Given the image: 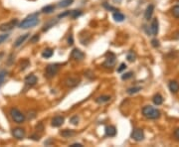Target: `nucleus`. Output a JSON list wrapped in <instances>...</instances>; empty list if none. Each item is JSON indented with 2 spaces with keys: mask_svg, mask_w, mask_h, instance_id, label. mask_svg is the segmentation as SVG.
Instances as JSON below:
<instances>
[{
  "mask_svg": "<svg viewBox=\"0 0 179 147\" xmlns=\"http://www.w3.org/2000/svg\"><path fill=\"white\" fill-rule=\"evenodd\" d=\"M39 23V19H38V14L35 13V14H31L30 16L26 17L22 22L19 23L18 27L21 29H28L31 27H34Z\"/></svg>",
  "mask_w": 179,
  "mask_h": 147,
  "instance_id": "obj_1",
  "label": "nucleus"
},
{
  "mask_svg": "<svg viewBox=\"0 0 179 147\" xmlns=\"http://www.w3.org/2000/svg\"><path fill=\"white\" fill-rule=\"evenodd\" d=\"M142 114L144 117H146L148 119H157L160 117L161 112L151 106H145L142 108Z\"/></svg>",
  "mask_w": 179,
  "mask_h": 147,
  "instance_id": "obj_2",
  "label": "nucleus"
},
{
  "mask_svg": "<svg viewBox=\"0 0 179 147\" xmlns=\"http://www.w3.org/2000/svg\"><path fill=\"white\" fill-rule=\"evenodd\" d=\"M10 116H11V118L14 120V122L18 123V124L23 123L26 119L25 115L17 108H11V110H10Z\"/></svg>",
  "mask_w": 179,
  "mask_h": 147,
  "instance_id": "obj_3",
  "label": "nucleus"
},
{
  "mask_svg": "<svg viewBox=\"0 0 179 147\" xmlns=\"http://www.w3.org/2000/svg\"><path fill=\"white\" fill-rule=\"evenodd\" d=\"M17 24H18L17 19H13L10 22L3 23V24L0 25V31H2V32H8V31H11Z\"/></svg>",
  "mask_w": 179,
  "mask_h": 147,
  "instance_id": "obj_4",
  "label": "nucleus"
},
{
  "mask_svg": "<svg viewBox=\"0 0 179 147\" xmlns=\"http://www.w3.org/2000/svg\"><path fill=\"white\" fill-rule=\"evenodd\" d=\"M59 65L58 64H52L49 65L46 68V77L47 78H53L59 71Z\"/></svg>",
  "mask_w": 179,
  "mask_h": 147,
  "instance_id": "obj_5",
  "label": "nucleus"
},
{
  "mask_svg": "<svg viewBox=\"0 0 179 147\" xmlns=\"http://www.w3.org/2000/svg\"><path fill=\"white\" fill-rule=\"evenodd\" d=\"M131 138L135 141H142L144 139V132L142 129H139V128H135L131 132Z\"/></svg>",
  "mask_w": 179,
  "mask_h": 147,
  "instance_id": "obj_6",
  "label": "nucleus"
},
{
  "mask_svg": "<svg viewBox=\"0 0 179 147\" xmlns=\"http://www.w3.org/2000/svg\"><path fill=\"white\" fill-rule=\"evenodd\" d=\"M115 56L114 53H112V52H110V53L107 54V59L106 61L104 63V67L106 68H112V66L115 65Z\"/></svg>",
  "mask_w": 179,
  "mask_h": 147,
  "instance_id": "obj_7",
  "label": "nucleus"
},
{
  "mask_svg": "<svg viewBox=\"0 0 179 147\" xmlns=\"http://www.w3.org/2000/svg\"><path fill=\"white\" fill-rule=\"evenodd\" d=\"M25 129L21 127H16L12 129V135L17 139H23L25 137Z\"/></svg>",
  "mask_w": 179,
  "mask_h": 147,
  "instance_id": "obj_8",
  "label": "nucleus"
},
{
  "mask_svg": "<svg viewBox=\"0 0 179 147\" xmlns=\"http://www.w3.org/2000/svg\"><path fill=\"white\" fill-rule=\"evenodd\" d=\"M159 31V22L157 18H154L150 24V33L153 36H156Z\"/></svg>",
  "mask_w": 179,
  "mask_h": 147,
  "instance_id": "obj_9",
  "label": "nucleus"
},
{
  "mask_svg": "<svg viewBox=\"0 0 179 147\" xmlns=\"http://www.w3.org/2000/svg\"><path fill=\"white\" fill-rule=\"evenodd\" d=\"M71 57L73 58L76 61H82V60L85 58V54L79 49H74L72 51V54H71Z\"/></svg>",
  "mask_w": 179,
  "mask_h": 147,
  "instance_id": "obj_10",
  "label": "nucleus"
},
{
  "mask_svg": "<svg viewBox=\"0 0 179 147\" xmlns=\"http://www.w3.org/2000/svg\"><path fill=\"white\" fill-rule=\"evenodd\" d=\"M80 82V80H79V78L77 77H69L68 78H66L65 81V85L68 86V88H74V86H76Z\"/></svg>",
  "mask_w": 179,
  "mask_h": 147,
  "instance_id": "obj_11",
  "label": "nucleus"
},
{
  "mask_svg": "<svg viewBox=\"0 0 179 147\" xmlns=\"http://www.w3.org/2000/svg\"><path fill=\"white\" fill-rule=\"evenodd\" d=\"M37 81H38V78H37L36 76L33 75V74H31V75H29L25 78V83L30 86H35L37 83Z\"/></svg>",
  "mask_w": 179,
  "mask_h": 147,
  "instance_id": "obj_12",
  "label": "nucleus"
},
{
  "mask_svg": "<svg viewBox=\"0 0 179 147\" xmlns=\"http://www.w3.org/2000/svg\"><path fill=\"white\" fill-rule=\"evenodd\" d=\"M65 121V118L63 116H61V115H58V116H55L53 119H52V126L54 127H59L61 126V125L64 123Z\"/></svg>",
  "mask_w": 179,
  "mask_h": 147,
  "instance_id": "obj_13",
  "label": "nucleus"
},
{
  "mask_svg": "<svg viewBox=\"0 0 179 147\" xmlns=\"http://www.w3.org/2000/svg\"><path fill=\"white\" fill-rule=\"evenodd\" d=\"M168 88H169V90L172 93H177L179 91V83H177L176 81H171L169 85H168Z\"/></svg>",
  "mask_w": 179,
  "mask_h": 147,
  "instance_id": "obj_14",
  "label": "nucleus"
},
{
  "mask_svg": "<svg viewBox=\"0 0 179 147\" xmlns=\"http://www.w3.org/2000/svg\"><path fill=\"white\" fill-rule=\"evenodd\" d=\"M153 11H154V6H153V5H152V4L148 5L146 10H145V12H144V19H145V20L150 19L152 14H153Z\"/></svg>",
  "mask_w": 179,
  "mask_h": 147,
  "instance_id": "obj_15",
  "label": "nucleus"
},
{
  "mask_svg": "<svg viewBox=\"0 0 179 147\" xmlns=\"http://www.w3.org/2000/svg\"><path fill=\"white\" fill-rule=\"evenodd\" d=\"M117 134V128L114 125H110V126L106 127V135L109 137H114Z\"/></svg>",
  "mask_w": 179,
  "mask_h": 147,
  "instance_id": "obj_16",
  "label": "nucleus"
},
{
  "mask_svg": "<svg viewBox=\"0 0 179 147\" xmlns=\"http://www.w3.org/2000/svg\"><path fill=\"white\" fill-rule=\"evenodd\" d=\"M28 37H29V34H24V35L18 37V38L16 39V41H15V43H14V47H19V46H21L23 43H24L25 40L28 38Z\"/></svg>",
  "mask_w": 179,
  "mask_h": 147,
  "instance_id": "obj_17",
  "label": "nucleus"
},
{
  "mask_svg": "<svg viewBox=\"0 0 179 147\" xmlns=\"http://www.w3.org/2000/svg\"><path fill=\"white\" fill-rule=\"evenodd\" d=\"M60 134L65 138H69L76 134V131L72 129H65V130H62L61 132H60Z\"/></svg>",
  "mask_w": 179,
  "mask_h": 147,
  "instance_id": "obj_18",
  "label": "nucleus"
},
{
  "mask_svg": "<svg viewBox=\"0 0 179 147\" xmlns=\"http://www.w3.org/2000/svg\"><path fill=\"white\" fill-rule=\"evenodd\" d=\"M152 101H153V103L155 104V106H160V104H162V102H163L162 96L159 93L154 94L153 98H152Z\"/></svg>",
  "mask_w": 179,
  "mask_h": 147,
  "instance_id": "obj_19",
  "label": "nucleus"
},
{
  "mask_svg": "<svg viewBox=\"0 0 179 147\" xmlns=\"http://www.w3.org/2000/svg\"><path fill=\"white\" fill-rule=\"evenodd\" d=\"M112 18H114L115 21H117V22H122V21L125 20V15L118 11H115L114 14H112Z\"/></svg>",
  "mask_w": 179,
  "mask_h": 147,
  "instance_id": "obj_20",
  "label": "nucleus"
},
{
  "mask_svg": "<svg viewBox=\"0 0 179 147\" xmlns=\"http://www.w3.org/2000/svg\"><path fill=\"white\" fill-rule=\"evenodd\" d=\"M57 22H58V19H56V20H51V21H49V22H47L46 24L44 25V27H43V29H42V30L44 31H48L49 29H51L52 27H54V25H56L57 24Z\"/></svg>",
  "mask_w": 179,
  "mask_h": 147,
  "instance_id": "obj_21",
  "label": "nucleus"
},
{
  "mask_svg": "<svg viewBox=\"0 0 179 147\" xmlns=\"http://www.w3.org/2000/svg\"><path fill=\"white\" fill-rule=\"evenodd\" d=\"M54 10H55L54 5H47V6H45L42 8V12L46 13V14H50V13H52Z\"/></svg>",
  "mask_w": 179,
  "mask_h": 147,
  "instance_id": "obj_22",
  "label": "nucleus"
},
{
  "mask_svg": "<svg viewBox=\"0 0 179 147\" xmlns=\"http://www.w3.org/2000/svg\"><path fill=\"white\" fill-rule=\"evenodd\" d=\"M53 54H54V52L52 49H46V50H44L43 53H42V57L48 59V58H51L53 56Z\"/></svg>",
  "mask_w": 179,
  "mask_h": 147,
  "instance_id": "obj_23",
  "label": "nucleus"
},
{
  "mask_svg": "<svg viewBox=\"0 0 179 147\" xmlns=\"http://www.w3.org/2000/svg\"><path fill=\"white\" fill-rule=\"evenodd\" d=\"M110 99V96H101L96 99V101L98 102V103H104V102H107Z\"/></svg>",
  "mask_w": 179,
  "mask_h": 147,
  "instance_id": "obj_24",
  "label": "nucleus"
},
{
  "mask_svg": "<svg viewBox=\"0 0 179 147\" xmlns=\"http://www.w3.org/2000/svg\"><path fill=\"white\" fill-rule=\"evenodd\" d=\"M73 2H74V0H62V1H60V3H59V7L65 8V7L70 6Z\"/></svg>",
  "mask_w": 179,
  "mask_h": 147,
  "instance_id": "obj_25",
  "label": "nucleus"
},
{
  "mask_svg": "<svg viewBox=\"0 0 179 147\" xmlns=\"http://www.w3.org/2000/svg\"><path fill=\"white\" fill-rule=\"evenodd\" d=\"M29 66H30V62H29L27 59L22 60V61H21V63H20V70L24 71L26 68L29 67Z\"/></svg>",
  "mask_w": 179,
  "mask_h": 147,
  "instance_id": "obj_26",
  "label": "nucleus"
},
{
  "mask_svg": "<svg viewBox=\"0 0 179 147\" xmlns=\"http://www.w3.org/2000/svg\"><path fill=\"white\" fill-rule=\"evenodd\" d=\"M82 15V11L81 10H73V11L70 12V16L73 18V19H76V18H78L79 16H81Z\"/></svg>",
  "mask_w": 179,
  "mask_h": 147,
  "instance_id": "obj_27",
  "label": "nucleus"
},
{
  "mask_svg": "<svg viewBox=\"0 0 179 147\" xmlns=\"http://www.w3.org/2000/svg\"><path fill=\"white\" fill-rule=\"evenodd\" d=\"M139 91H141L140 86H133V88H128V90H127V93L128 94H133V93H138Z\"/></svg>",
  "mask_w": 179,
  "mask_h": 147,
  "instance_id": "obj_28",
  "label": "nucleus"
},
{
  "mask_svg": "<svg viewBox=\"0 0 179 147\" xmlns=\"http://www.w3.org/2000/svg\"><path fill=\"white\" fill-rule=\"evenodd\" d=\"M171 12H172L173 17H175L178 19L179 18V5H175V6L172 8V10H171Z\"/></svg>",
  "mask_w": 179,
  "mask_h": 147,
  "instance_id": "obj_29",
  "label": "nucleus"
},
{
  "mask_svg": "<svg viewBox=\"0 0 179 147\" xmlns=\"http://www.w3.org/2000/svg\"><path fill=\"white\" fill-rule=\"evenodd\" d=\"M6 75H7V72L6 71H0V86H1V85L4 82V78L5 77H6Z\"/></svg>",
  "mask_w": 179,
  "mask_h": 147,
  "instance_id": "obj_30",
  "label": "nucleus"
},
{
  "mask_svg": "<svg viewBox=\"0 0 179 147\" xmlns=\"http://www.w3.org/2000/svg\"><path fill=\"white\" fill-rule=\"evenodd\" d=\"M126 59L130 62H133L134 60H135V55H134L133 52H130V53L127 54V56H126Z\"/></svg>",
  "mask_w": 179,
  "mask_h": 147,
  "instance_id": "obj_31",
  "label": "nucleus"
},
{
  "mask_svg": "<svg viewBox=\"0 0 179 147\" xmlns=\"http://www.w3.org/2000/svg\"><path fill=\"white\" fill-rule=\"evenodd\" d=\"M9 38V34H3V35H0V44H2L4 41H6Z\"/></svg>",
  "mask_w": 179,
  "mask_h": 147,
  "instance_id": "obj_32",
  "label": "nucleus"
},
{
  "mask_svg": "<svg viewBox=\"0 0 179 147\" xmlns=\"http://www.w3.org/2000/svg\"><path fill=\"white\" fill-rule=\"evenodd\" d=\"M132 75H133V74L131 73V72L126 73V74H123V75L122 76V78L123 81H125V80H128V78H130L131 77H132Z\"/></svg>",
  "mask_w": 179,
  "mask_h": 147,
  "instance_id": "obj_33",
  "label": "nucleus"
},
{
  "mask_svg": "<svg viewBox=\"0 0 179 147\" xmlns=\"http://www.w3.org/2000/svg\"><path fill=\"white\" fill-rule=\"evenodd\" d=\"M39 39H40V36H39L38 34H36V35H34L32 38L30 39V42H31V43H33V44L37 43V42L39 41Z\"/></svg>",
  "mask_w": 179,
  "mask_h": 147,
  "instance_id": "obj_34",
  "label": "nucleus"
},
{
  "mask_svg": "<svg viewBox=\"0 0 179 147\" xmlns=\"http://www.w3.org/2000/svg\"><path fill=\"white\" fill-rule=\"evenodd\" d=\"M71 123H72V124H74V125H77L78 123H79V117L77 116V115H75V116H73L72 118H71Z\"/></svg>",
  "mask_w": 179,
  "mask_h": 147,
  "instance_id": "obj_35",
  "label": "nucleus"
},
{
  "mask_svg": "<svg viewBox=\"0 0 179 147\" xmlns=\"http://www.w3.org/2000/svg\"><path fill=\"white\" fill-rule=\"evenodd\" d=\"M104 7L107 10H112V11H118L117 8H115V7L110 6V5H107V3H104Z\"/></svg>",
  "mask_w": 179,
  "mask_h": 147,
  "instance_id": "obj_36",
  "label": "nucleus"
},
{
  "mask_svg": "<svg viewBox=\"0 0 179 147\" xmlns=\"http://www.w3.org/2000/svg\"><path fill=\"white\" fill-rule=\"evenodd\" d=\"M126 69V65L125 64V63H122L120 66V68H117V72L118 73H122L123 70H125Z\"/></svg>",
  "mask_w": 179,
  "mask_h": 147,
  "instance_id": "obj_37",
  "label": "nucleus"
},
{
  "mask_svg": "<svg viewBox=\"0 0 179 147\" xmlns=\"http://www.w3.org/2000/svg\"><path fill=\"white\" fill-rule=\"evenodd\" d=\"M151 44H152V46L154 47V48H157V47H159V41L158 40H156V39H153V40L151 41Z\"/></svg>",
  "mask_w": 179,
  "mask_h": 147,
  "instance_id": "obj_38",
  "label": "nucleus"
},
{
  "mask_svg": "<svg viewBox=\"0 0 179 147\" xmlns=\"http://www.w3.org/2000/svg\"><path fill=\"white\" fill-rule=\"evenodd\" d=\"M70 12L71 11H66L64 13H61V14L58 15V18H59V19H61V18H64L66 16H68V15H70Z\"/></svg>",
  "mask_w": 179,
  "mask_h": 147,
  "instance_id": "obj_39",
  "label": "nucleus"
},
{
  "mask_svg": "<svg viewBox=\"0 0 179 147\" xmlns=\"http://www.w3.org/2000/svg\"><path fill=\"white\" fill-rule=\"evenodd\" d=\"M68 44H69L70 46H72L74 44V38H73V35H70L69 38H68Z\"/></svg>",
  "mask_w": 179,
  "mask_h": 147,
  "instance_id": "obj_40",
  "label": "nucleus"
},
{
  "mask_svg": "<svg viewBox=\"0 0 179 147\" xmlns=\"http://www.w3.org/2000/svg\"><path fill=\"white\" fill-rule=\"evenodd\" d=\"M174 137L179 141V128L175 129V131H174Z\"/></svg>",
  "mask_w": 179,
  "mask_h": 147,
  "instance_id": "obj_41",
  "label": "nucleus"
},
{
  "mask_svg": "<svg viewBox=\"0 0 179 147\" xmlns=\"http://www.w3.org/2000/svg\"><path fill=\"white\" fill-rule=\"evenodd\" d=\"M83 145H82L81 143H74V144H72V145H71V147H82Z\"/></svg>",
  "mask_w": 179,
  "mask_h": 147,
  "instance_id": "obj_42",
  "label": "nucleus"
},
{
  "mask_svg": "<svg viewBox=\"0 0 179 147\" xmlns=\"http://www.w3.org/2000/svg\"><path fill=\"white\" fill-rule=\"evenodd\" d=\"M36 129H37V130L41 129V131L43 130V125H42V123H40L39 125H37V126H36Z\"/></svg>",
  "mask_w": 179,
  "mask_h": 147,
  "instance_id": "obj_43",
  "label": "nucleus"
},
{
  "mask_svg": "<svg viewBox=\"0 0 179 147\" xmlns=\"http://www.w3.org/2000/svg\"><path fill=\"white\" fill-rule=\"evenodd\" d=\"M12 58H13V55H10V56H9V61H8V63H7L8 65H11L12 64V61H13Z\"/></svg>",
  "mask_w": 179,
  "mask_h": 147,
  "instance_id": "obj_44",
  "label": "nucleus"
},
{
  "mask_svg": "<svg viewBox=\"0 0 179 147\" xmlns=\"http://www.w3.org/2000/svg\"><path fill=\"white\" fill-rule=\"evenodd\" d=\"M173 38L174 39H177V40H179V31L178 32H176L174 35H173Z\"/></svg>",
  "mask_w": 179,
  "mask_h": 147,
  "instance_id": "obj_45",
  "label": "nucleus"
},
{
  "mask_svg": "<svg viewBox=\"0 0 179 147\" xmlns=\"http://www.w3.org/2000/svg\"><path fill=\"white\" fill-rule=\"evenodd\" d=\"M114 2H115V3H120V2H122V0H114Z\"/></svg>",
  "mask_w": 179,
  "mask_h": 147,
  "instance_id": "obj_46",
  "label": "nucleus"
},
{
  "mask_svg": "<svg viewBox=\"0 0 179 147\" xmlns=\"http://www.w3.org/2000/svg\"><path fill=\"white\" fill-rule=\"evenodd\" d=\"M3 55H4L3 53H0V59H1V58L3 57Z\"/></svg>",
  "mask_w": 179,
  "mask_h": 147,
  "instance_id": "obj_47",
  "label": "nucleus"
}]
</instances>
